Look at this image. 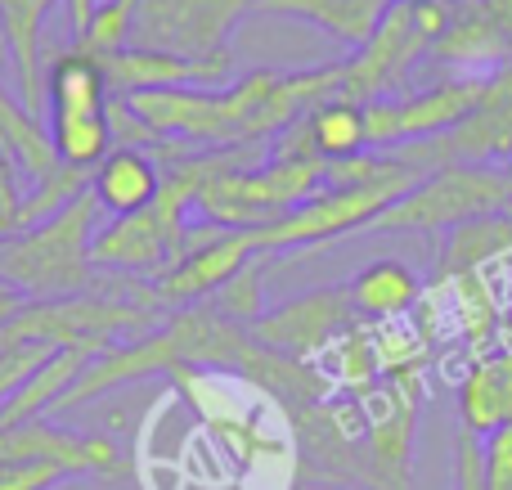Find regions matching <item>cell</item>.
<instances>
[{
	"mask_svg": "<svg viewBox=\"0 0 512 490\" xmlns=\"http://www.w3.org/2000/svg\"><path fill=\"white\" fill-rule=\"evenodd\" d=\"M99 203L95 194H77L50 221L0 239V279L18 288L27 302H54L95 288L90 243L99 234Z\"/></svg>",
	"mask_w": 512,
	"mask_h": 490,
	"instance_id": "cell-1",
	"label": "cell"
},
{
	"mask_svg": "<svg viewBox=\"0 0 512 490\" xmlns=\"http://www.w3.org/2000/svg\"><path fill=\"white\" fill-rule=\"evenodd\" d=\"M495 212H512V162H445L391 203L369 234H450Z\"/></svg>",
	"mask_w": 512,
	"mask_h": 490,
	"instance_id": "cell-2",
	"label": "cell"
},
{
	"mask_svg": "<svg viewBox=\"0 0 512 490\" xmlns=\"http://www.w3.org/2000/svg\"><path fill=\"white\" fill-rule=\"evenodd\" d=\"M108 77L104 63L81 50H63L45 72V131L63 167L95 171L113 149L108 131Z\"/></svg>",
	"mask_w": 512,
	"mask_h": 490,
	"instance_id": "cell-3",
	"label": "cell"
},
{
	"mask_svg": "<svg viewBox=\"0 0 512 490\" xmlns=\"http://www.w3.org/2000/svg\"><path fill=\"white\" fill-rule=\"evenodd\" d=\"M324 189L319 158H265L256 167H225L198 194V212L221 230H261Z\"/></svg>",
	"mask_w": 512,
	"mask_h": 490,
	"instance_id": "cell-4",
	"label": "cell"
},
{
	"mask_svg": "<svg viewBox=\"0 0 512 490\" xmlns=\"http://www.w3.org/2000/svg\"><path fill=\"white\" fill-rule=\"evenodd\" d=\"M427 176H387V180H369V185H346V189H319L306 203H297L292 212H283L279 221L252 230L256 252H297V248H315V243H333L342 234H360L387 212L391 203L409 194Z\"/></svg>",
	"mask_w": 512,
	"mask_h": 490,
	"instance_id": "cell-5",
	"label": "cell"
},
{
	"mask_svg": "<svg viewBox=\"0 0 512 490\" xmlns=\"http://www.w3.org/2000/svg\"><path fill=\"white\" fill-rule=\"evenodd\" d=\"M288 423H292V437H297V446H301V459H306V468L315 477H324V482H333V486L373 490L360 392L333 387V392L319 396L315 405L292 410Z\"/></svg>",
	"mask_w": 512,
	"mask_h": 490,
	"instance_id": "cell-6",
	"label": "cell"
},
{
	"mask_svg": "<svg viewBox=\"0 0 512 490\" xmlns=\"http://www.w3.org/2000/svg\"><path fill=\"white\" fill-rule=\"evenodd\" d=\"M256 9L261 0H140L131 45L180 54V59H212V54H225L234 27Z\"/></svg>",
	"mask_w": 512,
	"mask_h": 490,
	"instance_id": "cell-7",
	"label": "cell"
},
{
	"mask_svg": "<svg viewBox=\"0 0 512 490\" xmlns=\"http://www.w3.org/2000/svg\"><path fill=\"white\" fill-rule=\"evenodd\" d=\"M432 41L418 32L414 9L391 0V9L382 14V23L373 27V36L342 59V86L337 95L355 99V104H378V99H396L409 86L414 68L427 59Z\"/></svg>",
	"mask_w": 512,
	"mask_h": 490,
	"instance_id": "cell-8",
	"label": "cell"
},
{
	"mask_svg": "<svg viewBox=\"0 0 512 490\" xmlns=\"http://www.w3.org/2000/svg\"><path fill=\"white\" fill-rule=\"evenodd\" d=\"M355 324H364L360 311H355L346 284H337V288H315V293L288 297L283 306L265 311L261 320L252 324L248 338L256 347L279 351V356L319 360L342 333H351Z\"/></svg>",
	"mask_w": 512,
	"mask_h": 490,
	"instance_id": "cell-9",
	"label": "cell"
},
{
	"mask_svg": "<svg viewBox=\"0 0 512 490\" xmlns=\"http://www.w3.org/2000/svg\"><path fill=\"white\" fill-rule=\"evenodd\" d=\"M481 86L486 81H441V86H423L414 95L400 99H378L364 104V135L369 149H396V144H418L450 135L463 117L477 108Z\"/></svg>",
	"mask_w": 512,
	"mask_h": 490,
	"instance_id": "cell-10",
	"label": "cell"
},
{
	"mask_svg": "<svg viewBox=\"0 0 512 490\" xmlns=\"http://www.w3.org/2000/svg\"><path fill=\"white\" fill-rule=\"evenodd\" d=\"M418 405H423V396L391 383V378H378L360 392L373 490H414L409 486V464H414Z\"/></svg>",
	"mask_w": 512,
	"mask_h": 490,
	"instance_id": "cell-11",
	"label": "cell"
},
{
	"mask_svg": "<svg viewBox=\"0 0 512 490\" xmlns=\"http://www.w3.org/2000/svg\"><path fill=\"white\" fill-rule=\"evenodd\" d=\"M180 252H185V234L171 230L153 207H144L131 216H108V225H99L95 243H90V266L153 284L176 266Z\"/></svg>",
	"mask_w": 512,
	"mask_h": 490,
	"instance_id": "cell-12",
	"label": "cell"
},
{
	"mask_svg": "<svg viewBox=\"0 0 512 490\" xmlns=\"http://www.w3.org/2000/svg\"><path fill=\"white\" fill-rule=\"evenodd\" d=\"M104 77L113 95H144V90H216L230 86L234 77V54H212V59H180V54L162 50H117L113 59H104Z\"/></svg>",
	"mask_w": 512,
	"mask_h": 490,
	"instance_id": "cell-13",
	"label": "cell"
},
{
	"mask_svg": "<svg viewBox=\"0 0 512 490\" xmlns=\"http://www.w3.org/2000/svg\"><path fill=\"white\" fill-rule=\"evenodd\" d=\"M252 257H256L252 230H221L216 239L194 243V248L162 279H153L149 288H153V297H158V306H203L207 297L230 275H239Z\"/></svg>",
	"mask_w": 512,
	"mask_h": 490,
	"instance_id": "cell-14",
	"label": "cell"
},
{
	"mask_svg": "<svg viewBox=\"0 0 512 490\" xmlns=\"http://www.w3.org/2000/svg\"><path fill=\"white\" fill-rule=\"evenodd\" d=\"M5 459H54L72 477H108L122 468V455L108 437H81L45 419L23 423V428H0V464Z\"/></svg>",
	"mask_w": 512,
	"mask_h": 490,
	"instance_id": "cell-15",
	"label": "cell"
},
{
	"mask_svg": "<svg viewBox=\"0 0 512 490\" xmlns=\"http://www.w3.org/2000/svg\"><path fill=\"white\" fill-rule=\"evenodd\" d=\"M445 162H512V68L486 77L481 99L450 135H441Z\"/></svg>",
	"mask_w": 512,
	"mask_h": 490,
	"instance_id": "cell-16",
	"label": "cell"
},
{
	"mask_svg": "<svg viewBox=\"0 0 512 490\" xmlns=\"http://www.w3.org/2000/svg\"><path fill=\"white\" fill-rule=\"evenodd\" d=\"M459 423L472 437H490L512 423V351L490 347L472 356L459 383Z\"/></svg>",
	"mask_w": 512,
	"mask_h": 490,
	"instance_id": "cell-17",
	"label": "cell"
},
{
	"mask_svg": "<svg viewBox=\"0 0 512 490\" xmlns=\"http://www.w3.org/2000/svg\"><path fill=\"white\" fill-rule=\"evenodd\" d=\"M162 167L153 149H131V144H113L108 158L90 171V194H95L104 216H131L158 198Z\"/></svg>",
	"mask_w": 512,
	"mask_h": 490,
	"instance_id": "cell-18",
	"label": "cell"
},
{
	"mask_svg": "<svg viewBox=\"0 0 512 490\" xmlns=\"http://www.w3.org/2000/svg\"><path fill=\"white\" fill-rule=\"evenodd\" d=\"M59 0H0V27H5L9 63H14V86L23 108H32L41 117V27L54 14Z\"/></svg>",
	"mask_w": 512,
	"mask_h": 490,
	"instance_id": "cell-19",
	"label": "cell"
},
{
	"mask_svg": "<svg viewBox=\"0 0 512 490\" xmlns=\"http://www.w3.org/2000/svg\"><path fill=\"white\" fill-rule=\"evenodd\" d=\"M351 293L355 311H360L364 324H378V320H409L423 302V284L418 275L405 266L400 257H378L360 270V275L346 284Z\"/></svg>",
	"mask_w": 512,
	"mask_h": 490,
	"instance_id": "cell-20",
	"label": "cell"
},
{
	"mask_svg": "<svg viewBox=\"0 0 512 490\" xmlns=\"http://www.w3.org/2000/svg\"><path fill=\"white\" fill-rule=\"evenodd\" d=\"M508 252H512V212L477 216L468 225H454L441 243V257H436V284L481 275V270H490Z\"/></svg>",
	"mask_w": 512,
	"mask_h": 490,
	"instance_id": "cell-21",
	"label": "cell"
},
{
	"mask_svg": "<svg viewBox=\"0 0 512 490\" xmlns=\"http://www.w3.org/2000/svg\"><path fill=\"white\" fill-rule=\"evenodd\" d=\"M391 9V0H261L256 14H283V18H306L319 32H328L333 41L360 50L373 36V27L382 23V14Z\"/></svg>",
	"mask_w": 512,
	"mask_h": 490,
	"instance_id": "cell-22",
	"label": "cell"
},
{
	"mask_svg": "<svg viewBox=\"0 0 512 490\" xmlns=\"http://www.w3.org/2000/svg\"><path fill=\"white\" fill-rule=\"evenodd\" d=\"M0 153L18 167V176H27L32 185H41L45 176L63 167L59 153L50 144V131L41 126V117L32 108H23V99L9 95V86L0 81Z\"/></svg>",
	"mask_w": 512,
	"mask_h": 490,
	"instance_id": "cell-23",
	"label": "cell"
},
{
	"mask_svg": "<svg viewBox=\"0 0 512 490\" xmlns=\"http://www.w3.org/2000/svg\"><path fill=\"white\" fill-rule=\"evenodd\" d=\"M301 122H306L310 149H315L324 162H342V158H355V153L369 149V135H364V104H355V99L333 95V99L310 108Z\"/></svg>",
	"mask_w": 512,
	"mask_h": 490,
	"instance_id": "cell-24",
	"label": "cell"
},
{
	"mask_svg": "<svg viewBox=\"0 0 512 490\" xmlns=\"http://www.w3.org/2000/svg\"><path fill=\"white\" fill-rule=\"evenodd\" d=\"M265 257H270V252H256L248 266H243L239 275L225 279L203 306H212L221 320L239 324V329H252V324L265 315Z\"/></svg>",
	"mask_w": 512,
	"mask_h": 490,
	"instance_id": "cell-25",
	"label": "cell"
},
{
	"mask_svg": "<svg viewBox=\"0 0 512 490\" xmlns=\"http://www.w3.org/2000/svg\"><path fill=\"white\" fill-rule=\"evenodd\" d=\"M135 5L140 0H104V5L90 14V23L77 32V41H72V50L90 54V59H113L117 50H126L131 45V23H135Z\"/></svg>",
	"mask_w": 512,
	"mask_h": 490,
	"instance_id": "cell-26",
	"label": "cell"
},
{
	"mask_svg": "<svg viewBox=\"0 0 512 490\" xmlns=\"http://www.w3.org/2000/svg\"><path fill=\"white\" fill-rule=\"evenodd\" d=\"M68 477L72 473L54 459H5L0 464V490H54Z\"/></svg>",
	"mask_w": 512,
	"mask_h": 490,
	"instance_id": "cell-27",
	"label": "cell"
},
{
	"mask_svg": "<svg viewBox=\"0 0 512 490\" xmlns=\"http://www.w3.org/2000/svg\"><path fill=\"white\" fill-rule=\"evenodd\" d=\"M50 356H54V347H45V342H27V347L0 351V405H5Z\"/></svg>",
	"mask_w": 512,
	"mask_h": 490,
	"instance_id": "cell-28",
	"label": "cell"
},
{
	"mask_svg": "<svg viewBox=\"0 0 512 490\" xmlns=\"http://www.w3.org/2000/svg\"><path fill=\"white\" fill-rule=\"evenodd\" d=\"M481 482L486 490H512V423L481 437Z\"/></svg>",
	"mask_w": 512,
	"mask_h": 490,
	"instance_id": "cell-29",
	"label": "cell"
},
{
	"mask_svg": "<svg viewBox=\"0 0 512 490\" xmlns=\"http://www.w3.org/2000/svg\"><path fill=\"white\" fill-rule=\"evenodd\" d=\"M18 207H23V185H18V167L0 153V239L18 230Z\"/></svg>",
	"mask_w": 512,
	"mask_h": 490,
	"instance_id": "cell-30",
	"label": "cell"
},
{
	"mask_svg": "<svg viewBox=\"0 0 512 490\" xmlns=\"http://www.w3.org/2000/svg\"><path fill=\"white\" fill-rule=\"evenodd\" d=\"M23 306H27V297L18 293V288L9 284V279H0V329H5V324L14 320V315L23 311Z\"/></svg>",
	"mask_w": 512,
	"mask_h": 490,
	"instance_id": "cell-31",
	"label": "cell"
},
{
	"mask_svg": "<svg viewBox=\"0 0 512 490\" xmlns=\"http://www.w3.org/2000/svg\"><path fill=\"white\" fill-rule=\"evenodd\" d=\"M68 5V23H72V32H81V27L90 23V14L99 9V0H63Z\"/></svg>",
	"mask_w": 512,
	"mask_h": 490,
	"instance_id": "cell-32",
	"label": "cell"
},
{
	"mask_svg": "<svg viewBox=\"0 0 512 490\" xmlns=\"http://www.w3.org/2000/svg\"><path fill=\"white\" fill-rule=\"evenodd\" d=\"M495 347H504L512 351V306L504 311V320H499V333H495Z\"/></svg>",
	"mask_w": 512,
	"mask_h": 490,
	"instance_id": "cell-33",
	"label": "cell"
},
{
	"mask_svg": "<svg viewBox=\"0 0 512 490\" xmlns=\"http://www.w3.org/2000/svg\"><path fill=\"white\" fill-rule=\"evenodd\" d=\"M441 5H450V9H463V5H472V0H441Z\"/></svg>",
	"mask_w": 512,
	"mask_h": 490,
	"instance_id": "cell-34",
	"label": "cell"
},
{
	"mask_svg": "<svg viewBox=\"0 0 512 490\" xmlns=\"http://www.w3.org/2000/svg\"><path fill=\"white\" fill-rule=\"evenodd\" d=\"M400 5H423V0H400Z\"/></svg>",
	"mask_w": 512,
	"mask_h": 490,
	"instance_id": "cell-35",
	"label": "cell"
}]
</instances>
